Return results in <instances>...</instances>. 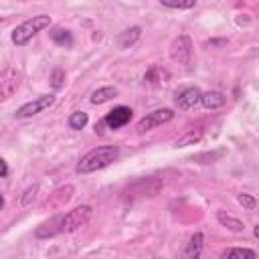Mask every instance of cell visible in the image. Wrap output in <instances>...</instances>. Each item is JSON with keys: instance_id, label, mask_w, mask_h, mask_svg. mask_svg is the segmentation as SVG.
<instances>
[{"instance_id": "17", "label": "cell", "mask_w": 259, "mask_h": 259, "mask_svg": "<svg viewBox=\"0 0 259 259\" xmlns=\"http://www.w3.org/2000/svg\"><path fill=\"white\" fill-rule=\"evenodd\" d=\"M202 140V130H190V132H186L184 136H180L176 142H174V148H186V146H194V144H198Z\"/></svg>"}, {"instance_id": "18", "label": "cell", "mask_w": 259, "mask_h": 259, "mask_svg": "<svg viewBox=\"0 0 259 259\" xmlns=\"http://www.w3.org/2000/svg\"><path fill=\"white\" fill-rule=\"evenodd\" d=\"M221 257H223V259H227V257H247V259H255V257H257V251L245 249V247H231V249L221 251Z\"/></svg>"}, {"instance_id": "6", "label": "cell", "mask_w": 259, "mask_h": 259, "mask_svg": "<svg viewBox=\"0 0 259 259\" xmlns=\"http://www.w3.org/2000/svg\"><path fill=\"white\" fill-rule=\"evenodd\" d=\"M200 99H202V91L196 85H184L174 91V105L178 109H190L196 103H200Z\"/></svg>"}, {"instance_id": "8", "label": "cell", "mask_w": 259, "mask_h": 259, "mask_svg": "<svg viewBox=\"0 0 259 259\" xmlns=\"http://www.w3.org/2000/svg\"><path fill=\"white\" fill-rule=\"evenodd\" d=\"M20 85V73L14 67H4L0 73V99H10Z\"/></svg>"}, {"instance_id": "9", "label": "cell", "mask_w": 259, "mask_h": 259, "mask_svg": "<svg viewBox=\"0 0 259 259\" xmlns=\"http://www.w3.org/2000/svg\"><path fill=\"white\" fill-rule=\"evenodd\" d=\"M132 115H134L132 107H127V105H117V107H113L111 111H107V115L103 117V123H105L109 130H121V127H125V125L132 121Z\"/></svg>"}, {"instance_id": "20", "label": "cell", "mask_w": 259, "mask_h": 259, "mask_svg": "<svg viewBox=\"0 0 259 259\" xmlns=\"http://www.w3.org/2000/svg\"><path fill=\"white\" fill-rule=\"evenodd\" d=\"M87 121H89V115L85 111H73L69 115V119H67V123H69L71 130H83L87 125Z\"/></svg>"}, {"instance_id": "2", "label": "cell", "mask_w": 259, "mask_h": 259, "mask_svg": "<svg viewBox=\"0 0 259 259\" xmlns=\"http://www.w3.org/2000/svg\"><path fill=\"white\" fill-rule=\"evenodd\" d=\"M49 26H51V16H49V14H36V16H32V18H26L24 22H20V24L12 30L10 38H12V42H14L16 47H22V45H26L32 36H36L40 30H45V28H49Z\"/></svg>"}, {"instance_id": "24", "label": "cell", "mask_w": 259, "mask_h": 259, "mask_svg": "<svg viewBox=\"0 0 259 259\" xmlns=\"http://www.w3.org/2000/svg\"><path fill=\"white\" fill-rule=\"evenodd\" d=\"M63 81H65V71L55 69L51 73V85H53V89H61L63 87Z\"/></svg>"}, {"instance_id": "7", "label": "cell", "mask_w": 259, "mask_h": 259, "mask_svg": "<svg viewBox=\"0 0 259 259\" xmlns=\"http://www.w3.org/2000/svg\"><path fill=\"white\" fill-rule=\"evenodd\" d=\"M192 57V42L186 34H180L176 36L172 42H170V59L178 65H188Z\"/></svg>"}, {"instance_id": "13", "label": "cell", "mask_w": 259, "mask_h": 259, "mask_svg": "<svg viewBox=\"0 0 259 259\" xmlns=\"http://www.w3.org/2000/svg\"><path fill=\"white\" fill-rule=\"evenodd\" d=\"M200 103H202L206 109H219V107H223V105L227 103V97H225V93H223V91H217V89H212V91H206V93H202V99H200Z\"/></svg>"}, {"instance_id": "14", "label": "cell", "mask_w": 259, "mask_h": 259, "mask_svg": "<svg viewBox=\"0 0 259 259\" xmlns=\"http://www.w3.org/2000/svg\"><path fill=\"white\" fill-rule=\"evenodd\" d=\"M71 196H73V186H71V184H67V186H63V188L55 190V192L51 194V198H47V206L59 208L61 204L69 202V200H71Z\"/></svg>"}, {"instance_id": "25", "label": "cell", "mask_w": 259, "mask_h": 259, "mask_svg": "<svg viewBox=\"0 0 259 259\" xmlns=\"http://www.w3.org/2000/svg\"><path fill=\"white\" fill-rule=\"evenodd\" d=\"M36 190H38V184H32V186H28V188L24 190V196H22V206H28V204H30V200H34Z\"/></svg>"}, {"instance_id": "21", "label": "cell", "mask_w": 259, "mask_h": 259, "mask_svg": "<svg viewBox=\"0 0 259 259\" xmlns=\"http://www.w3.org/2000/svg\"><path fill=\"white\" fill-rule=\"evenodd\" d=\"M162 6L166 8H178V10H188L196 6V0H160Z\"/></svg>"}, {"instance_id": "19", "label": "cell", "mask_w": 259, "mask_h": 259, "mask_svg": "<svg viewBox=\"0 0 259 259\" xmlns=\"http://www.w3.org/2000/svg\"><path fill=\"white\" fill-rule=\"evenodd\" d=\"M166 79H168V73L166 71H162L160 67H150V71L144 75V83H166Z\"/></svg>"}, {"instance_id": "28", "label": "cell", "mask_w": 259, "mask_h": 259, "mask_svg": "<svg viewBox=\"0 0 259 259\" xmlns=\"http://www.w3.org/2000/svg\"><path fill=\"white\" fill-rule=\"evenodd\" d=\"M18 2H28V0H18Z\"/></svg>"}, {"instance_id": "10", "label": "cell", "mask_w": 259, "mask_h": 259, "mask_svg": "<svg viewBox=\"0 0 259 259\" xmlns=\"http://www.w3.org/2000/svg\"><path fill=\"white\" fill-rule=\"evenodd\" d=\"M51 40L59 47H65V49H71L75 45V38H73V32L67 30V28H61V26H55L51 32H49Z\"/></svg>"}, {"instance_id": "12", "label": "cell", "mask_w": 259, "mask_h": 259, "mask_svg": "<svg viewBox=\"0 0 259 259\" xmlns=\"http://www.w3.org/2000/svg\"><path fill=\"white\" fill-rule=\"evenodd\" d=\"M140 36H142V28L140 26H130L117 36V45H119V49H130L140 40Z\"/></svg>"}, {"instance_id": "22", "label": "cell", "mask_w": 259, "mask_h": 259, "mask_svg": "<svg viewBox=\"0 0 259 259\" xmlns=\"http://www.w3.org/2000/svg\"><path fill=\"white\" fill-rule=\"evenodd\" d=\"M237 202H239L243 208H247V210H255V208L259 206V200H257L253 194H247V192L237 194Z\"/></svg>"}, {"instance_id": "3", "label": "cell", "mask_w": 259, "mask_h": 259, "mask_svg": "<svg viewBox=\"0 0 259 259\" xmlns=\"http://www.w3.org/2000/svg\"><path fill=\"white\" fill-rule=\"evenodd\" d=\"M91 214H93V208L89 204L75 206L67 214H61V229H63V233H75V231H79L81 227H85L89 223Z\"/></svg>"}, {"instance_id": "16", "label": "cell", "mask_w": 259, "mask_h": 259, "mask_svg": "<svg viewBox=\"0 0 259 259\" xmlns=\"http://www.w3.org/2000/svg\"><path fill=\"white\" fill-rule=\"evenodd\" d=\"M202 247H204V237H202V233H194V235L190 237L186 249H184V257H188V259H192V257H194V259L200 257Z\"/></svg>"}, {"instance_id": "1", "label": "cell", "mask_w": 259, "mask_h": 259, "mask_svg": "<svg viewBox=\"0 0 259 259\" xmlns=\"http://www.w3.org/2000/svg\"><path fill=\"white\" fill-rule=\"evenodd\" d=\"M117 158H119V146H111V144L97 146V148L89 150V152L79 160L77 172H79V174H91V172L103 170V168L111 166Z\"/></svg>"}, {"instance_id": "26", "label": "cell", "mask_w": 259, "mask_h": 259, "mask_svg": "<svg viewBox=\"0 0 259 259\" xmlns=\"http://www.w3.org/2000/svg\"><path fill=\"white\" fill-rule=\"evenodd\" d=\"M0 166H2V178L8 176V162L6 160H0Z\"/></svg>"}, {"instance_id": "23", "label": "cell", "mask_w": 259, "mask_h": 259, "mask_svg": "<svg viewBox=\"0 0 259 259\" xmlns=\"http://www.w3.org/2000/svg\"><path fill=\"white\" fill-rule=\"evenodd\" d=\"M225 156V150H217V152H204V154H198V156H192L194 162H200V160H206L204 164H212L217 158Z\"/></svg>"}, {"instance_id": "4", "label": "cell", "mask_w": 259, "mask_h": 259, "mask_svg": "<svg viewBox=\"0 0 259 259\" xmlns=\"http://www.w3.org/2000/svg\"><path fill=\"white\" fill-rule=\"evenodd\" d=\"M55 95L53 93H42V95H38V97H34L32 101H26V103H22L16 111H14V117L16 119H26V117H32V115H36V113H40V111H45V109H49L53 103H55Z\"/></svg>"}, {"instance_id": "27", "label": "cell", "mask_w": 259, "mask_h": 259, "mask_svg": "<svg viewBox=\"0 0 259 259\" xmlns=\"http://www.w3.org/2000/svg\"><path fill=\"white\" fill-rule=\"evenodd\" d=\"M253 235L259 239V225H255V229H253Z\"/></svg>"}, {"instance_id": "5", "label": "cell", "mask_w": 259, "mask_h": 259, "mask_svg": "<svg viewBox=\"0 0 259 259\" xmlns=\"http://www.w3.org/2000/svg\"><path fill=\"white\" fill-rule=\"evenodd\" d=\"M172 117H174V109H170V107L154 109V111L146 113V115L136 123V132H138V134H146V132H150V130H154V127H160V125L168 123Z\"/></svg>"}, {"instance_id": "11", "label": "cell", "mask_w": 259, "mask_h": 259, "mask_svg": "<svg viewBox=\"0 0 259 259\" xmlns=\"http://www.w3.org/2000/svg\"><path fill=\"white\" fill-rule=\"evenodd\" d=\"M115 95H117V87H113V85H103V87H97V89L91 93L89 101H91L93 105H101V103H107L109 99H113Z\"/></svg>"}, {"instance_id": "15", "label": "cell", "mask_w": 259, "mask_h": 259, "mask_svg": "<svg viewBox=\"0 0 259 259\" xmlns=\"http://www.w3.org/2000/svg\"><path fill=\"white\" fill-rule=\"evenodd\" d=\"M217 221H219L225 229H229V231H233V233H243V231H245V223L239 221L237 217L227 214L225 210H217Z\"/></svg>"}]
</instances>
